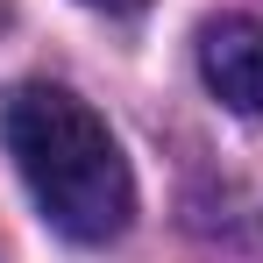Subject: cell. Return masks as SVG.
Instances as JSON below:
<instances>
[{
	"instance_id": "3",
	"label": "cell",
	"mask_w": 263,
	"mask_h": 263,
	"mask_svg": "<svg viewBox=\"0 0 263 263\" xmlns=\"http://www.w3.org/2000/svg\"><path fill=\"white\" fill-rule=\"evenodd\" d=\"M86 7H107V14H121V7H142V0H86Z\"/></svg>"
},
{
	"instance_id": "2",
	"label": "cell",
	"mask_w": 263,
	"mask_h": 263,
	"mask_svg": "<svg viewBox=\"0 0 263 263\" xmlns=\"http://www.w3.org/2000/svg\"><path fill=\"white\" fill-rule=\"evenodd\" d=\"M199 79L220 107L263 114V14H220L199 29Z\"/></svg>"
},
{
	"instance_id": "1",
	"label": "cell",
	"mask_w": 263,
	"mask_h": 263,
	"mask_svg": "<svg viewBox=\"0 0 263 263\" xmlns=\"http://www.w3.org/2000/svg\"><path fill=\"white\" fill-rule=\"evenodd\" d=\"M0 149L14 157V171L29 185L36 214L64 242H114L135 214V178L121 142L92 114L71 86L22 79L0 92Z\"/></svg>"
}]
</instances>
